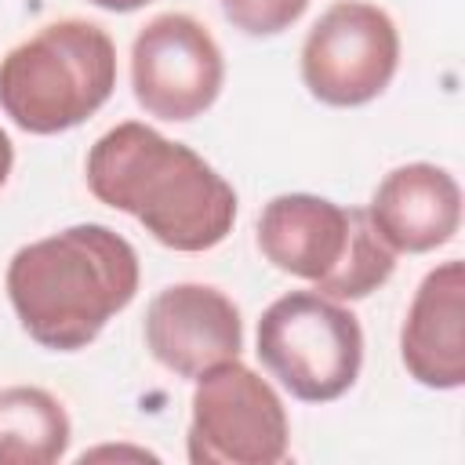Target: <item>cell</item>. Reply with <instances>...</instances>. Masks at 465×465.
<instances>
[{
  "mask_svg": "<svg viewBox=\"0 0 465 465\" xmlns=\"http://www.w3.org/2000/svg\"><path fill=\"white\" fill-rule=\"evenodd\" d=\"M258 251L280 272L309 280L334 302L374 294L396 269V251L367 207H341L316 193L272 196L258 214Z\"/></svg>",
  "mask_w": 465,
  "mask_h": 465,
  "instance_id": "3957f363",
  "label": "cell"
},
{
  "mask_svg": "<svg viewBox=\"0 0 465 465\" xmlns=\"http://www.w3.org/2000/svg\"><path fill=\"white\" fill-rule=\"evenodd\" d=\"M11 167H15V145H11L7 131L0 127V189H4V182L11 178Z\"/></svg>",
  "mask_w": 465,
  "mask_h": 465,
  "instance_id": "5bb4252c",
  "label": "cell"
},
{
  "mask_svg": "<svg viewBox=\"0 0 465 465\" xmlns=\"http://www.w3.org/2000/svg\"><path fill=\"white\" fill-rule=\"evenodd\" d=\"M69 436V414L47 389H0V465H54L65 458Z\"/></svg>",
  "mask_w": 465,
  "mask_h": 465,
  "instance_id": "7c38bea8",
  "label": "cell"
},
{
  "mask_svg": "<svg viewBox=\"0 0 465 465\" xmlns=\"http://www.w3.org/2000/svg\"><path fill=\"white\" fill-rule=\"evenodd\" d=\"M145 349L174 378L196 381L203 371L240 356V309L211 283H171L145 309Z\"/></svg>",
  "mask_w": 465,
  "mask_h": 465,
  "instance_id": "9c48e42d",
  "label": "cell"
},
{
  "mask_svg": "<svg viewBox=\"0 0 465 465\" xmlns=\"http://www.w3.org/2000/svg\"><path fill=\"white\" fill-rule=\"evenodd\" d=\"M138 254L109 225L84 222L18 247L7 298L22 331L51 352L87 349L138 294Z\"/></svg>",
  "mask_w": 465,
  "mask_h": 465,
  "instance_id": "7a4b0ae2",
  "label": "cell"
},
{
  "mask_svg": "<svg viewBox=\"0 0 465 465\" xmlns=\"http://www.w3.org/2000/svg\"><path fill=\"white\" fill-rule=\"evenodd\" d=\"M374 229L396 254H429L454 240L461 225V189L436 163L392 167L367 207Z\"/></svg>",
  "mask_w": 465,
  "mask_h": 465,
  "instance_id": "8fae6325",
  "label": "cell"
},
{
  "mask_svg": "<svg viewBox=\"0 0 465 465\" xmlns=\"http://www.w3.org/2000/svg\"><path fill=\"white\" fill-rule=\"evenodd\" d=\"M185 450L193 465H276L291 450L280 392L247 363L225 360L196 378Z\"/></svg>",
  "mask_w": 465,
  "mask_h": 465,
  "instance_id": "8992f818",
  "label": "cell"
},
{
  "mask_svg": "<svg viewBox=\"0 0 465 465\" xmlns=\"http://www.w3.org/2000/svg\"><path fill=\"white\" fill-rule=\"evenodd\" d=\"M309 0H222V15L247 36H276L305 15Z\"/></svg>",
  "mask_w": 465,
  "mask_h": 465,
  "instance_id": "4fadbf2b",
  "label": "cell"
},
{
  "mask_svg": "<svg viewBox=\"0 0 465 465\" xmlns=\"http://www.w3.org/2000/svg\"><path fill=\"white\" fill-rule=\"evenodd\" d=\"M225 80V58L211 29L185 11H163L149 18L131 44V87L134 102L167 124L203 116Z\"/></svg>",
  "mask_w": 465,
  "mask_h": 465,
  "instance_id": "ba28073f",
  "label": "cell"
},
{
  "mask_svg": "<svg viewBox=\"0 0 465 465\" xmlns=\"http://www.w3.org/2000/svg\"><path fill=\"white\" fill-rule=\"evenodd\" d=\"M116 87V44L84 18L40 25L0 62V109L29 134H58L94 116Z\"/></svg>",
  "mask_w": 465,
  "mask_h": 465,
  "instance_id": "277c9868",
  "label": "cell"
},
{
  "mask_svg": "<svg viewBox=\"0 0 465 465\" xmlns=\"http://www.w3.org/2000/svg\"><path fill=\"white\" fill-rule=\"evenodd\" d=\"M84 174L98 203L138 218L171 251L200 254L232 232V185L200 153L163 138L149 124L124 120L105 131L91 145Z\"/></svg>",
  "mask_w": 465,
  "mask_h": 465,
  "instance_id": "6da1fadb",
  "label": "cell"
},
{
  "mask_svg": "<svg viewBox=\"0 0 465 465\" xmlns=\"http://www.w3.org/2000/svg\"><path fill=\"white\" fill-rule=\"evenodd\" d=\"M262 367L302 403L345 396L363 367V331L352 309L320 294H280L258 320Z\"/></svg>",
  "mask_w": 465,
  "mask_h": 465,
  "instance_id": "5b68a950",
  "label": "cell"
},
{
  "mask_svg": "<svg viewBox=\"0 0 465 465\" xmlns=\"http://www.w3.org/2000/svg\"><path fill=\"white\" fill-rule=\"evenodd\" d=\"M400 33L389 11L363 0L331 4L302 44V80L309 94L334 109L374 102L396 76Z\"/></svg>",
  "mask_w": 465,
  "mask_h": 465,
  "instance_id": "52a82bcc",
  "label": "cell"
},
{
  "mask_svg": "<svg viewBox=\"0 0 465 465\" xmlns=\"http://www.w3.org/2000/svg\"><path fill=\"white\" fill-rule=\"evenodd\" d=\"M94 7H102V11H116V15H127V11H138V7H145L149 0H91Z\"/></svg>",
  "mask_w": 465,
  "mask_h": 465,
  "instance_id": "9a60e30c",
  "label": "cell"
},
{
  "mask_svg": "<svg viewBox=\"0 0 465 465\" xmlns=\"http://www.w3.org/2000/svg\"><path fill=\"white\" fill-rule=\"evenodd\" d=\"M400 360L425 389L465 385V265H436L418 283L400 331Z\"/></svg>",
  "mask_w": 465,
  "mask_h": 465,
  "instance_id": "30bf717a",
  "label": "cell"
}]
</instances>
